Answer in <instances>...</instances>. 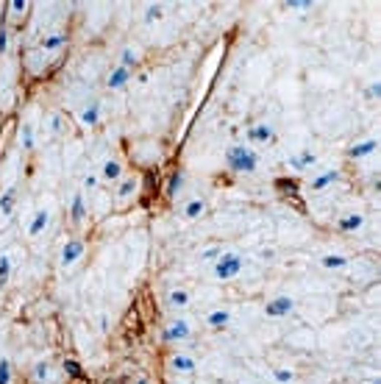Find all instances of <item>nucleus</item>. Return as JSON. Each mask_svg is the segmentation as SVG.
I'll return each mask as SVG.
<instances>
[{
    "instance_id": "1",
    "label": "nucleus",
    "mask_w": 381,
    "mask_h": 384,
    "mask_svg": "<svg viewBox=\"0 0 381 384\" xmlns=\"http://www.w3.org/2000/svg\"><path fill=\"white\" fill-rule=\"evenodd\" d=\"M226 162L234 173H253L259 164V156L250 148H245V145H234V148H228Z\"/></svg>"
},
{
    "instance_id": "2",
    "label": "nucleus",
    "mask_w": 381,
    "mask_h": 384,
    "mask_svg": "<svg viewBox=\"0 0 381 384\" xmlns=\"http://www.w3.org/2000/svg\"><path fill=\"white\" fill-rule=\"evenodd\" d=\"M239 270H242V259H239V253H223L220 262H217V267H215V276L220 278V281H226V278H234Z\"/></svg>"
},
{
    "instance_id": "3",
    "label": "nucleus",
    "mask_w": 381,
    "mask_h": 384,
    "mask_svg": "<svg viewBox=\"0 0 381 384\" xmlns=\"http://www.w3.org/2000/svg\"><path fill=\"white\" fill-rule=\"evenodd\" d=\"M264 312H267V318H284V315L292 312V298L290 295H278V298H273L264 306Z\"/></svg>"
},
{
    "instance_id": "4",
    "label": "nucleus",
    "mask_w": 381,
    "mask_h": 384,
    "mask_svg": "<svg viewBox=\"0 0 381 384\" xmlns=\"http://www.w3.org/2000/svg\"><path fill=\"white\" fill-rule=\"evenodd\" d=\"M186 337H189V323L181 318L164 329V342H178V340H186Z\"/></svg>"
},
{
    "instance_id": "5",
    "label": "nucleus",
    "mask_w": 381,
    "mask_h": 384,
    "mask_svg": "<svg viewBox=\"0 0 381 384\" xmlns=\"http://www.w3.org/2000/svg\"><path fill=\"white\" fill-rule=\"evenodd\" d=\"M81 253H83V242L81 240H70L64 245V251H61V264H64V267H70L75 259H81Z\"/></svg>"
},
{
    "instance_id": "6",
    "label": "nucleus",
    "mask_w": 381,
    "mask_h": 384,
    "mask_svg": "<svg viewBox=\"0 0 381 384\" xmlns=\"http://www.w3.org/2000/svg\"><path fill=\"white\" fill-rule=\"evenodd\" d=\"M273 128L270 126H253V128H248V139L250 142H273Z\"/></svg>"
},
{
    "instance_id": "7",
    "label": "nucleus",
    "mask_w": 381,
    "mask_h": 384,
    "mask_svg": "<svg viewBox=\"0 0 381 384\" xmlns=\"http://www.w3.org/2000/svg\"><path fill=\"white\" fill-rule=\"evenodd\" d=\"M131 78V70H125V67H117V70L109 75V89H120V86H125V81Z\"/></svg>"
},
{
    "instance_id": "8",
    "label": "nucleus",
    "mask_w": 381,
    "mask_h": 384,
    "mask_svg": "<svg viewBox=\"0 0 381 384\" xmlns=\"http://www.w3.org/2000/svg\"><path fill=\"white\" fill-rule=\"evenodd\" d=\"M48 220H50V215H48V212H45V209H39V212H36V215H34V220H31V226H28V231H31V234H42V228H45V226H48Z\"/></svg>"
},
{
    "instance_id": "9",
    "label": "nucleus",
    "mask_w": 381,
    "mask_h": 384,
    "mask_svg": "<svg viewBox=\"0 0 381 384\" xmlns=\"http://www.w3.org/2000/svg\"><path fill=\"white\" fill-rule=\"evenodd\" d=\"M170 365H173L175 370H181V373H192V370H195V362H192V356H184V354H175L173 359H170Z\"/></svg>"
},
{
    "instance_id": "10",
    "label": "nucleus",
    "mask_w": 381,
    "mask_h": 384,
    "mask_svg": "<svg viewBox=\"0 0 381 384\" xmlns=\"http://www.w3.org/2000/svg\"><path fill=\"white\" fill-rule=\"evenodd\" d=\"M67 45V34H53V36H45L42 39V50H59Z\"/></svg>"
},
{
    "instance_id": "11",
    "label": "nucleus",
    "mask_w": 381,
    "mask_h": 384,
    "mask_svg": "<svg viewBox=\"0 0 381 384\" xmlns=\"http://www.w3.org/2000/svg\"><path fill=\"white\" fill-rule=\"evenodd\" d=\"M98 117H101V106H98V103H92L89 109H83V112H81V123H83V126H95Z\"/></svg>"
},
{
    "instance_id": "12",
    "label": "nucleus",
    "mask_w": 381,
    "mask_h": 384,
    "mask_svg": "<svg viewBox=\"0 0 381 384\" xmlns=\"http://www.w3.org/2000/svg\"><path fill=\"white\" fill-rule=\"evenodd\" d=\"M337 178H340V173H337V170H328V173L320 175V178L312 181V189H326V186L331 184V181H337Z\"/></svg>"
},
{
    "instance_id": "13",
    "label": "nucleus",
    "mask_w": 381,
    "mask_h": 384,
    "mask_svg": "<svg viewBox=\"0 0 381 384\" xmlns=\"http://www.w3.org/2000/svg\"><path fill=\"white\" fill-rule=\"evenodd\" d=\"M181 181H184V175H181V170H175L173 175H170V181H167V198H175V192L181 189Z\"/></svg>"
},
{
    "instance_id": "14",
    "label": "nucleus",
    "mask_w": 381,
    "mask_h": 384,
    "mask_svg": "<svg viewBox=\"0 0 381 384\" xmlns=\"http://www.w3.org/2000/svg\"><path fill=\"white\" fill-rule=\"evenodd\" d=\"M373 150H375V139H367V142H362V145H353L348 153L356 159V156H367V153H373Z\"/></svg>"
},
{
    "instance_id": "15",
    "label": "nucleus",
    "mask_w": 381,
    "mask_h": 384,
    "mask_svg": "<svg viewBox=\"0 0 381 384\" xmlns=\"http://www.w3.org/2000/svg\"><path fill=\"white\" fill-rule=\"evenodd\" d=\"M228 318H231V315H228L226 309H217V312H212V315L206 318V323H209V326H215V329H220V326L228 323Z\"/></svg>"
},
{
    "instance_id": "16",
    "label": "nucleus",
    "mask_w": 381,
    "mask_h": 384,
    "mask_svg": "<svg viewBox=\"0 0 381 384\" xmlns=\"http://www.w3.org/2000/svg\"><path fill=\"white\" fill-rule=\"evenodd\" d=\"M14 186H9L6 192H3V195H0V212H3V215H12V204H14Z\"/></svg>"
},
{
    "instance_id": "17",
    "label": "nucleus",
    "mask_w": 381,
    "mask_h": 384,
    "mask_svg": "<svg viewBox=\"0 0 381 384\" xmlns=\"http://www.w3.org/2000/svg\"><path fill=\"white\" fill-rule=\"evenodd\" d=\"M83 215H86V209H83V195L78 192L75 198H72V223H81Z\"/></svg>"
},
{
    "instance_id": "18",
    "label": "nucleus",
    "mask_w": 381,
    "mask_h": 384,
    "mask_svg": "<svg viewBox=\"0 0 381 384\" xmlns=\"http://www.w3.org/2000/svg\"><path fill=\"white\" fill-rule=\"evenodd\" d=\"M362 226V215H348L340 220V231H356Z\"/></svg>"
},
{
    "instance_id": "19",
    "label": "nucleus",
    "mask_w": 381,
    "mask_h": 384,
    "mask_svg": "<svg viewBox=\"0 0 381 384\" xmlns=\"http://www.w3.org/2000/svg\"><path fill=\"white\" fill-rule=\"evenodd\" d=\"M120 175H123V167H120V162H106V164H103V178L117 181Z\"/></svg>"
},
{
    "instance_id": "20",
    "label": "nucleus",
    "mask_w": 381,
    "mask_h": 384,
    "mask_svg": "<svg viewBox=\"0 0 381 384\" xmlns=\"http://www.w3.org/2000/svg\"><path fill=\"white\" fill-rule=\"evenodd\" d=\"M137 186H139L137 178H125L123 184H120L117 195H120V198H128V195H134V192H137Z\"/></svg>"
},
{
    "instance_id": "21",
    "label": "nucleus",
    "mask_w": 381,
    "mask_h": 384,
    "mask_svg": "<svg viewBox=\"0 0 381 384\" xmlns=\"http://www.w3.org/2000/svg\"><path fill=\"white\" fill-rule=\"evenodd\" d=\"M315 162H317V156H315V153H301V156H295V159H292V167L304 170V167H312Z\"/></svg>"
},
{
    "instance_id": "22",
    "label": "nucleus",
    "mask_w": 381,
    "mask_h": 384,
    "mask_svg": "<svg viewBox=\"0 0 381 384\" xmlns=\"http://www.w3.org/2000/svg\"><path fill=\"white\" fill-rule=\"evenodd\" d=\"M9 273H12V259H9L6 253H3V256H0V287H6Z\"/></svg>"
},
{
    "instance_id": "23",
    "label": "nucleus",
    "mask_w": 381,
    "mask_h": 384,
    "mask_svg": "<svg viewBox=\"0 0 381 384\" xmlns=\"http://www.w3.org/2000/svg\"><path fill=\"white\" fill-rule=\"evenodd\" d=\"M203 206H206L203 201H189V204H186V209H184V215L189 217V220H192V217H201L203 215Z\"/></svg>"
},
{
    "instance_id": "24",
    "label": "nucleus",
    "mask_w": 381,
    "mask_h": 384,
    "mask_svg": "<svg viewBox=\"0 0 381 384\" xmlns=\"http://www.w3.org/2000/svg\"><path fill=\"white\" fill-rule=\"evenodd\" d=\"M64 373H67V376H72V378H81L83 376L81 365H78L75 359H64Z\"/></svg>"
},
{
    "instance_id": "25",
    "label": "nucleus",
    "mask_w": 381,
    "mask_h": 384,
    "mask_svg": "<svg viewBox=\"0 0 381 384\" xmlns=\"http://www.w3.org/2000/svg\"><path fill=\"white\" fill-rule=\"evenodd\" d=\"M0 384H12V362L0 359Z\"/></svg>"
},
{
    "instance_id": "26",
    "label": "nucleus",
    "mask_w": 381,
    "mask_h": 384,
    "mask_svg": "<svg viewBox=\"0 0 381 384\" xmlns=\"http://www.w3.org/2000/svg\"><path fill=\"white\" fill-rule=\"evenodd\" d=\"M20 137H23V148L25 150L34 148V128H31V123H25V126H23V134H20Z\"/></svg>"
},
{
    "instance_id": "27",
    "label": "nucleus",
    "mask_w": 381,
    "mask_h": 384,
    "mask_svg": "<svg viewBox=\"0 0 381 384\" xmlns=\"http://www.w3.org/2000/svg\"><path fill=\"white\" fill-rule=\"evenodd\" d=\"M170 304L173 306H186L189 304V295H186L184 290H175V293H170Z\"/></svg>"
},
{
    "instance_id": "28",
    "label": "nucleus",
    "mask_w": 381,
    "mask_h": 384,
    "mask_svg": "<svg viewBox=\"0 0 381 384\" xmlns=\"http://www.w3.org/2000/svg\"><path fill=\"white\" fill-rule=\"evenodd\" d=\"M323 264H326V267H345L348 259L345 256H323Z\"/></svg>"
},
{
    "instance_id": "29",
    "label": "nucleus",
    "mask_w": 381,
    "mask_h": 384,
    "mask_svg": "<svg viewBox=\"0 0 381 384\" xmlns=\"http://www.w3.org/2000/svg\"><path fill=\"white\" fill-rule=\"evenodd\" d=\"M275 186H278V189H298V181L295 178H275Z\"/></svg>"
},
{
    "instance_id": "30",
    "label": "nucleus",
    "mask_w": 381,
    "mask_h": 384,
    "mask_svg": "<svg viewBox=\"0 0 381 384\" xmlns=\"http://www.w3.org/2000/svg\"><path fill=\"white\" fill-rule=\"evenodd\" d=\"M48 370H50L48 362H36V367H34V378H36V381H42V378L48 376Z\"/></svg>"
},
{
    "instance_id": "31",
    "label": "nucleus",
    "mask_w": 381,
    "mask_h": 384,
    "mask_svg": "<svg viewBox=\"0 0 381 384\" xmlns=\"http://www.w3.org/2000/svg\"><path fill=\"white\" fill-rule=\"evenodd\" d=\"M134 64H137V56H134V50L125 48V50H123V67L128 70V67H134Z\"/></svg>"
},
{
    "instance_id": "32",
    "label": "nucleus",
    "mask_w": 381,
    "mask_h": 384,
    "mask_svg": "<svg viewBox=\"0 0 381 384\" xmlns=\"http://www.w3.org/2000/svg\"><path fill=\"white\" fill-rule=\"evenodd\" d=\"M9 9H12V12H17V14H23L25 9H28V3H25V0H12V3H9Z\"/></svg>"
},
{
    "instance_id": "33",
    "label": "nucleus",
    "mask_w": 381,
    "mask_h": 384,
    "mask_svg": "<svg viewBox=\"0 0 381 384\" xmlns=\"http://www.w3.org/2000/svg\"><path fill=\"white\" fill-rule=\"evenodd\" d=\"M9 48V31H6V25H0V53Z\"/></svg>"
},
{
    "instance_id": "34",
    "label": "nucleus",
    "mask_w": 381,
    "mask_h": 384,
    "mask_svg": "<svg viewBox=\"0 0 381 384\" xmlns=\"http://www.w3.org/2000/svg\"><path fill=\"white\" fill-rule=\"evenodd\" d=\"M275 381H281V384L292 381V373L290 370H275Z\"/></svg>"
},
{
    "instance_id": "35",
    "label": "nucleus",
    "mask_w": 381,
    "mask_h": 384,
    "mask_svg": "<svg viewBox=\"0 0 381 384\" xmlns=\"http://www.w3.org/2000/svg\"><path fill=\"white\" fill-rule=\"evenodd\" d=\"M159 14H161L159 6H150L148 12H145V20H148V23H150V20H159Z\"/></svg>"
},
{
    "instance_id": "36",
    "label": "nucleus",
    "mask_w": 381,
    "mask_h": 384,
    "mask_svg": "<svg viewBox=\"0 0 381 384\" xmlns=\"http://www.w3.org/2000/svg\"><path fill=\"white\" fill-rule=\"evenodd\" d=\"M287 6H292V9H306V6H312L309 0H290Z\"/></svg>"
},
{
    "instance_id": "37",
    "label": "nucleus",
    "mask_w": 381,
    "mask_h": 384,
    "mask_svg": "<svg viewBox=\"0 0 381 384\" xmlns=\"http://www.w3.org/2000/svg\"><path fill=\"white\" fill-rule=\"evenodd\" d=\"M378 92H381V84H378V81H375V84H370V89H367V95H370V98H375Z\"/></svg>"
},
{
    "instance_id": "38",
    "label": "nucleus",
    "mask_w": 381,
    "mask_h": 384,
    "mask_svg": "<svg viewBox=\"0 0 381 384\" xmlns=\"http://www.w3.org/2000/svg\"><path fill=\"white\" fill-rule=\"evenodd\" d=\"M83 184H86V186H95L98 178H95V175H86V181H83Z\"/></svg>"
},
{
    "instance_id": "39",
    "label": "nucleus",
    "mask_w": 381,
    "mask_h": 384,
    "mask_svg": "<svg viewBox=\"0 0 381 384\" xmlns=\"http://www.w3.org/2000/svg\"><path fill=\"white\" fill-rule=\"evenodd\" d=\"M137 384H148V381H145V378H139V381H137Z\"/></svg>"
}]
</instances>
